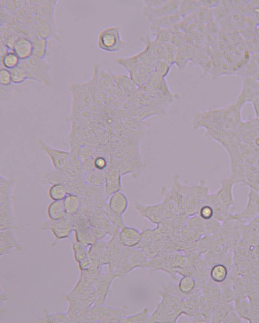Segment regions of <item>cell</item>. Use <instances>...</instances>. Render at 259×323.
<instances>
[{
  "label": "cell",
  "instance_id": "cell-1",
  "mask_svg": "<svg viewBox=\"0 0 259 323\" xmlns=\"http://www.w3.org/2000/svg\"><path fill=\"white\" fill-rule=\"evenodd\" d=\"M229 159L228 176L239 184L246 173L259 171V118L242 121L235 135L223 147Z\"/></svg>",
  "mask_w": 259,
  "mask_h": 323
},
{
  "label": "cell",
  "instance_id": "cell-2",
  "mask_svg": "<svg viewBox=\"0 0 259 323\" xmlns=\"http://www.w3.org/2000/svg\"><path fill=\"white\" fill-rule=\"evenodd\" d=\"M243 106L235 101L224 107L197 112L193 128L204 129L207 136L222 146L238 131L243 120Z\"/></svg>",
  "mask_w": 259,
  "mask_h": 323
},
{
  "label": "cell",
  "instance_id": "cell-3",
  "mask_svg": "<svg viewBox=\"0 0 259 323\" xmlns=\"http://www.w3.org/2000/svg\"><path fill=\"white\" fill-rule=\"evenodd\" d=\"M180 179L177 173L173 175L172 181L182 195L183 211L187 216L196 214L200 207L206 204L209 189L204 179L189 185L181 182Z\"/></svg>",
  "mask_w": 259,
  "mask_h": 323
},
{
  "label": "cell",
  "instance_id": "cell-4",
  "mask_svg": "<svg viewBox=\"0 0 259 323\" xmlns=\"http://www.w3.org/2000/svg\"><path fill=\"white\" fill-rule=\"evenodd\" d=\"M233 181L228 176L220 182V187L215 192L209 194L206 204L214 212V218L222 222L225 221L235 205L233 195Z\"/></svg>",
  "mask_w": 259,
  "mask_h": 323
},
{
  "label": "cell",
  "instance_id": "cell-5",
  "mask_svg": "<svg viewBox=\"0 0 259 323\" xmlns=\"http://www.w3.org/2000/svg\"><path fill=\"white\" fill-rule=\"evenodd\" d=\"M159 295L161 300L153 312L150 315L148 322H176L178 318L184 313V299L163 290L159 291Z\"/></svg>",
  "mask_w": 259,
  "mask_h": 323
},
{
  "label": "cell",
  "instance_id": "cell-6",
  "mask_svg": "<svg viewBox=\"0 0 259 323\" xmlns=\"http://www.w3.org/2000/svg\"><path fill=\"white\" fill-rule=\"evenodd\" d=\"M19 66L26 71L28 79L49 86L51 84L49 74V65L45 58L32 55L30 57L20 60Z\"/></svg>",
  "mask_w": 259,
  "mask_h": 323
},
{
  "label": "cell",
  "instance_id": "cell-7",
  "mask_svg": "<svg viewBox=\"0 0 259 323\" xmlns=\"http://www.w3.org/2000/svg\"><path fill=\"white\" fill-rule=\"evenodd\" d=\"M147 261V259L140 248L124 247L120 263L116 274L123 279L133 270L144 267Z\"/></svg>",
  "mask_w": 259,
  "mask_h": 323
},
{
  "label": "cell",
  "instance_id": "cell-8",
  "mask_svg": "<svg viewBox=\"0 0 259 323\" xmlns=\"http://www.w3.org/2000/svg\"><path fill=\"white\" fill-rule=\"evenodd\" d=\"M97 45L101 50L115 53L120 51L123 47L119 28L116 26H109L101 30L98 33Z\"/></svg>",
  "mask_w": 259,
  "mask_h": 323
},
{
  "label": "cell",
  "instance_id": "cell-9",
  "mask_svg": "<svg viewBox=\"0 0 259 323\" xmlns=\"http://www.w3.org/2000/svg\"><path fill=\"white\" fill-rule=\"evenodd\" d=\"M259 216V192L249 188L246 204L240 211L231 213L227 218L236 220L242 224H248Z\"/></svg>",
  "mask_w": 259,
  "mask_h": 323
},
{
  "label": "cell",
  "instance_id": "cell-10",
  "mask_svg": "<svg viewBox=\"0 0 259 323\" xmlns=\"http://www.w3.org/2000/svg\"><path fill=\"white\" fill-rule=\"evenodd\" d=\"M38 143L41 150L50 158L55 169L64 171L72 158L71 152L51 147L42 139H38Z\"/></svg>",
  "mask_w": 259,
  "mask_h": 323
},
{
  "label": "cell",
  "instance_id": "cell-11",
  "mask_svg": "<svg viewBox=\"0 0 259 323\" xmlns=\"http://www.w3.org/2000/svg\"><path fill=\"white\" fill-rule=\"evenodd\" d=\"M134 206L140 215L156 225L166 219V212L161 202L151 205H143L135 202Z\"/></svg>",
  "mask_w": 259,
  "mask_h": 323
},
{
  "label": "cell",
  "instance_id": "cell-12",
  "mask_svg": "<svg viewBox=\"0 0 259 323\" xmlns=\"http://www.w3.org/2000/svg\"><path fill=\"white\" fill-rule=\"evenodd\" d=\"M241 88L235 101L244 105L259 96V82L253 76L241 77Z\"/></svg>",
  "mask_w": 259,
  "mask_h": 323
},
{
  "label": "cell",
  "instance_id": "cell-13",
  "mask_svg": "<svg viewBox=\"0 0 259 323\" xmlns=\"http://www.w3.org/2000/svg\"><path fill=\"white\" fill-rule=\"evenodd\" d=\"M121 177L119 168L116 166L110 165L106 172L104 184L106 200L112 194L120 191L122 187Z\"/></svg>",
  "mask_w": 259,
  "mask_h": 323
},
{
  "label": "cell",
  "instance_id": "cell-14",
  "mask_svg": "<svg viewBox=\"0 0 259 323\" xmlns=\"http://www.w3.org/2000/svg\"><path fill=\"white\" fill-rule=\"evenodd\" d=\"M181 1H166L162 5L158 7L144 6L143 12L148 20L169 15L176 12Z\"/></svg>",
  "mask_w": 259,
  "mask_h": 323
},
{
  "label": "cell",
  "instance_id": "cell-15",
  "mask_svg": "<svg viewBox=\"0 0 259 323\" xmlns=\"http://www.w3.org/2000/svg\"><path fill=\"white\" fill-rule=\"evenodd\" d=\"M118 236L124 247H136L140 242L141 232L135 228L125 225L119 230Z\"/></svg>",
  "mask_w": 259,
  "mask_h": 323
},
{
  "label": "cell",
  "instance_id": "cell-16",
  "mask_svg": "<svg viewBox=\"0 0 259 323\" xmlns=\"http://www.w3.org/2000/svg\"><path fill=\"white\" fill-rule=\"evenodd\" d=\"M182 17L177 12L153 18L150 20V28L153 33L162 29H170L173 25L181 21Z\"/></svg>",
  "mask_w": 259,
  "mask_h": 323
},
{
  "label": "cell",
  "instance_id": "cell-17",
  "mask_svg": "<svg viewBox=\"0 0 259 323\" xmlns=\"http://www.w3.org/2000/svg\"><path fill=\"white\" fill-rule=\"evenodd\" d=\"M117 87L127 96L139 88L130 77L125 74L108 71Z\"/></svg>",
  "mask_w": 259,
  "mask_h": 323
},
{
  "label": "cell",
  "instance_id": "cell-18",
  "mask_svg": "<svg viewBox=\"0 0 259 323\" xmlns=\"http://www.w3.org/2000/svg\"><path fill=\"white\" fill-rule=\"evenodd\" d=\"M108 200L107 204L114 212L123 215L127 210L129 204L128 199L121 190L112 194Z\"/></svg>",
  "mask_w": 259,
  "mask_h": 323
},
{
  "label": "cell",
  "instance_id": "cell-19",
  "mask_svg": "<svg viewBox=\"0 0 259 323\" xmlns=\"http://www.w3.org/2000/svg\"><path fill=\"white\" fill-rule=\"evenodd\" d=\"M197 51L196 48L186 43L184 45L178 48L175 64L180 69H184L189 62L193 61Z\"/></svg>",
  "mask_w": 259,
  "mask_h": 323
},
{
  "label": "cell",
  "instance_id": "cell-20",
  "mask_svg": "<svg viewBox=\"0 0 259 323\" xmlns=\"http://www.w3.org/2000/svg\"><path fill=\"white\" fill-rule=\"evenodd\" d=\"M12 50L21 60L26 59L33 55V43L25 36H21L15 43Z\"/></svg>",
  "mask_w": 259,
  "mask_h": 323
},
{
  "label": "cell",
  "instance_id": "cell-21",
  "mask_svg": "<svg viewBox=\"0 0 259 323\" xmlns=\"http://www.w3.org/2000/svg\"><path fill=\"white\" fill-rule=\"evenodd\" d=\"M177 285L181 296L185 299L197 290L195 278L191 276H184L178 280Z\"/></svg>",
  "mask_w": 259,
  "mask_h": 323
},
{
  "label": "cell",
  "instance_id": "cell-22",
  "mask_svg": "<svg viewBox=\"0 0 259 323\" xmlns=\"http://www.w3.org/2000/svg\"><path fill=\"white\" fill-rule=\"evenodd\" d=\"M106 172L95 169L83 173V178L86 184L92 186L104 185Z\"/></svg>",
  "mask_w": 259,
  "mask_h": 323
},
{
  "label": "cell",
  "instance_id": "cell-23",
  "mask_svg": "<svg viewBox=\"0 0 259 323\" xmlns=\"http://www.w3.org/2000/svg\"><path fill=\"white\" fill-rule=\"evenodd\" d=\"M234 309V306L230 303L219 300L215 305L211 316L212 322H223L230 311Z\"/></svg>",
  "mask_w": 259,
  "mask_h": 323
},
{
  "label": "cell",
  "instance_id": "cell-24",
  "mask_svg": "<svg viewBox=\"0 0 259 323\" xmlns=\"http://www.w3.org/2000/svg\"><path fill=\"white\" fill-rule=\"evenodd\" d=\"M234 309L242 319L251 321V305L246 297L237 299L234 305Z\"/></svg>",
  "mask_w": 259,
  "mask_h": 323
},
{
  "label": "cell",
  "instance_id": "cell-25",
  "mask_svg": "<svg viewBox=\"0 0 259 323\" xmlns=\"http://www.w3.org/2000/svg\"><path fill=\"white\" fill-rule=\"evenodd\" d=\"M229 270L222 263L215 264L209 270V278L215 283L219 284L226 281L228 275Z\"/></svg>",
  "mask_w": 259,
  "mask_h": 323
},
{
  "label": "cell",
  "instance_id": "cell-26",
  "mask_svg": "<svg viewBox=\"0 0 259 323\" xmlns=\"http://www.w3.org/2000/svg\"><path fill=\"white\" fill-rule=\"evenodd\" d=\"M63 201L66 212L69 214L76 212L81 205L80 197L73 193H69Z\"/></svg>",
  "mask_w": 259,
  "mask_h": 323
},
{
  "label": "cell",
  "instance_id": "cell-27",
  "mask_svg": "<svg viewBox=\"0 0 259 323\" xmlns=\"http://www.w3.org/2000/svg\"><path fill=\"white\" fill-rule=\"evenodd\" d=\"M20 59L12 50H9L1 57V63L3 68L9 70L17 67L20 63Z\"/></svg>",
  "mask_w": 259,
  "mask_h": 323
},
{
  "label": "cell",
  "instance_id": "cell-28",
  "mask_svg": "<svg viewBox=\"0 0 259 323\" xmlns=\"http://www.w3.org/2000/svg\"><path fill=\"white\" fill-rule=\"evenodd\" d=\"M180 235L185 241L192 243L197 242L203 236L186 224L181 229Z\"/></svg>",
  "mask_w": 259,
  "mask_h": 323
},
{
  "label": "cell",
  "instance_id": "cell-29",
  "mask_svg": "<svg viewBox=\"0 0 259 323\" xmlns=\"http://www.w3.org/2000/svg\"><path fill=\"white\" fill-rule=\"evenodd\" d=\"M50 198L53 201L63 200L69 192L66 187L61 184L52 185L48 191Z\"/></svg>",
  "mask_w": 259,
  "mask_h": 323
},
{
  "label": "cell",
  "instance_id": "cell-30",
  "mask_svg": "<svg viewBox=\"0 0 259 323\" xmlns=\"http://www.w3.org/2000/svg\"><path fill=\"white\" fill-rule=\"evenodd\" d=\"M48 211L52 220L61 219L66 213L63 201H53L49 205Z\"/></svg>",
  "mask_w": 259,
  "mask_h": 323
},
{
  "label": "cell",
  "instance_id": "cell-31",
  "mask_svg": "<svg viewBox=\"0 0 259 323\" xmlns=\"http://www.w3.org/2000/svg\"><path fill=\"white\" fill-rule=\"evenodd\" d=\"M200 7L198 1H181L177 12L183 18L195 12Z\"/></svg>",
  "mask_w": 259,
  "mask_h": 323
},
{
  "label": "cell",
  "instance_id": "cell-32",
  "mask_svg": "<svg viewBox=\"0 0 259 323\" xmlns=\"http://www.w3.org/2000/svg\"><path fill=\"white\" fill-rule=\"evenodd\" d=\"M149 316L148 308L144 307L140 312L123 317L121 322H147Z\"/></svg>",
  "mask_w": 259,
  "mask_h": 323
},
{
  "label": "cell",
  "instance_id": "cell-33",
  "mask_svg": "<svg viewBox=\"0 0 259 323\" xmlns=\"http://www.w3.org/2000/svg\"><path fill=\"white\" fill-rule=\"evenodd\" d=\"M104 209L108 219L117 229L120 230L126 225L122 215L119 214L112 211L109 207L107 203H106L105 204Z\"/></svg>",
  "mask_w": 259,
  "mask_h": 323
},
{
  "label": "cell",
  "instance_id": "cell-34",
  "mask_svg": "<svg viewBox=\"0 0 259 323\" xmlns=\"http://www.w3.org/2000/svg\"><path fill=\"white\" fill-rule=\"evenodd\" d=\"M186 224L199 232L203 236L206 235L204 220L198 214L188 216Z\"/></svg>",
  "mask_w": 259,
  "mask_h": 323
},
{
  "label": "cell",
  "instance_id": "cell-35",
  "mask_svg": "<svg viewBox=\"0 0 259 323\" xmlns=\"http://www.w3.org/2000/svg\"><path fill=\"white\" fill-rule=\"evenodd\" d=\"M10 71L11 74L12 82L14 85L21 84L28 79V75L26 70L19 65Z\"/></svg>",
  "mask_w": 259,
  "mask_h": 323
},
{
  "label": "cell",
  "instance_id": "cell-36",
  "mask_svg": "<svg viewBox=\"0 0 259 323\" xmlns=\"http://www.w3.org/2000/svg\"><path fill=\"white\" fill-rule=\"evenodd\" d=\"M178 48L171 42L164 45L162 60L171 66L175 64Z\"/></svg>",
  "mask_w": 259,
  "mask_h": 323
},
{
  "label": "cell",
  "instance_id": "cell-37",
  "mask_svg": "<svg viewBox=\"0 0 259 323\" xmlns=\"http://www.w3.org/2000/svg\"><path fill=\"white\" fill-rule=\"evenodd\" d=\"M47 39L39 37L32 42L33 56L39 58H45L47 48Z\"/></svg>",
  "mask_w": 259,
  "mask_h": 323
},
{
  "label": "cell",
  "instance_id": "cell-38",
  "mask_svg": "<svg viewBox=\"0 0 259 323\" xmlns=\"http://www.w3.org/2000/svg\"><path fill=\"white\" fill-rule=\"evenodd\" d=\"M154 241L153 229H144L141 232L140 242L137 247L141 249Z\"/></svg>",
  "mask_w": 259,
  "mask_h": 323
},
{
  "label": "cell",
  "instance_id": "cell-39",
  "mask_svg": "<svg viewBox=\"0 0 259 323\" xmlns=\"http://www.w3.org/2000/svg\"><path fill=\"white\" fill-rule=\"evenodd\" d=\"M171 66V65L163 60H158L152 65L154 71L164 78L168 74Z\"/></svg>",
  "mask_w": 259,
  "mask_h": 323
},
{
  "label": "cell",
  "instance_id": "cell-40",
  "mask_svg": "<svg viewBox=\"0 0 259 323\" xmlns=\"http://www.w3.org/2000/svg\"><path fill=\"white\" fill-rule=\"evenodd\" d=\"M155 37L154 40L164 45L171 42L172 29H162L154 32Z\"/></svg>",
  "mask_w": 259,
  "mask_h": 323
},
{
  "label": "cell",
  "instance_id": "cell-41",
  "mask_svg": "<svg viewBox=\"0 0 259 323\" xmlns=\"http://www.w3.org/2000/svg\"><path fill=\"white\" fill-rule=\"evenodd\" d=\"M4 4H1V7L4 8L12 14L17 13L25 3L24 1H3Z\"/></svg>",
  "mask_w": 259,
  "mask_h": 323
},
{
  "label": "cell",
  "instance_id": "cell-42",
  "mask_svg": "<svg viewBox=\"0 0 259 323\" xmlns=\"http://www.w3.org/2000/svg\"><path fill=\"white\" fill-rule=\"evenodd\" d=\"M171 43L178 48L184 45L186 42L183 32L172 29Z\"/></svg>",
  "mask_w": 259,
  "mask_h": 323
},
{
  "label": "cell",
  "instance_id": "cell-43",
  "mask_svg": "<svg viewBox=\"0 0 259 323\" xmlns=\"http://www.w3.org/2000/svg\"><path fill=\"white\" fill-rule=\"evenodd\" d=\"M12 83L10 71L6 68L2 67L0 70V84L1 86H8Z\"/></svg>",
  "mask_w": 259,
  "mask_h": 323
},
{
  "label": "cell",
  "instance_id": "cell-44",
  "mask_svg": "<svg viewBox=\"0 0 259 323\" xmlns=\"http://www.w3.org/2000/svg\"><path fill=\"white\" fill-rule=\"evenodd\" d=\"M197 214L204 220L210 219L214 217L213 210L207 204H205L200 207Z\"/></svg>",
  "mask_w": 259,
  "mask_h": 323
},
{
  "label": "cell",
  "instance_id": "cell-45",
  "mask_svg": "<svg viewBox=\"0 0 259 323\" xmlns=\"http://www.w3.org/2000/svg\"><path fill=\"white\" fill-rule=\"evenodd\" d=\"M16 86L10 85L8 86H1V101H5L10 96L11 91L16 90Z\"/></svg>",
  "mask_w": 259,
  "mask_h": 323
},
{
  "label": "cell",
  "instance_id": "cell-46",
  "mask_svg": "<svg viewBox=\"0 0 259 323\" xmlns=\"http://www.w3.org/2000/svg\"><path fill=\"white\" fill-rule=\"evenodd\" d=\"M242 318L236 312L235 309L229 312L227 314L223 322H241Z\"/></svg>",
  "mask_w": 259,
  "mask_h": 323
},
{
  "label": "cell",
  "instance_id": "cell-47",
  "mask_svg": "<svg viewBox=\"0 0 259 323\" xmlns=\"http://www.w3.org/2000/svg\"><path fill=\"white\" fill-rule=\"evenodd\" d=\"M199 5L201 7L211 8L217 6L219 1H198Z\"/></svg>",
  "mask_w": 259,
  "mask_h": 323
},
{
  "label": "cell",
  "instance_id": "cell-48",
  "mask_svg": "<svg viewBox=\"0 0 259 323\" xmlns=\"http://www.w3.org/2000/svg\"><path fill=\"white\" fill-rule=\"evenodd\" d=\"M166 1H144L145 6L158 7L163 5Z\"/></svg>",
  "mask_w": 259,
  "mask_h": 323
},
{
  "label": "cell",
  "instance_id": "cell-49",
  "mask_svg": "<svg viewBox=\"0 0 259 323\" xmlns=\"http://www.w3.org/2000/svg\"><path fill=\"white\" fill-rule=\"evenodd\" d=\"M251 103L255 114V117L259 118V96L255 98Z\"/></svg>",
  "mask_w": 259,
  "mask_h": 323
},
{
  "label": "cell",
  "instance_id": "cell-50",
  "mask_svg": "<svg viewBox=\"0 0 259 323\" xmlns=\"http://www.w3.org/2000/svg\"><path fill=\"white\" fill-rule=\"evenodd\" d=\"M251 75L253 76L259 82V70Z\"/></svg>",
  "mask_w": 259,
  "mask_h": 323
}]
</instances>
